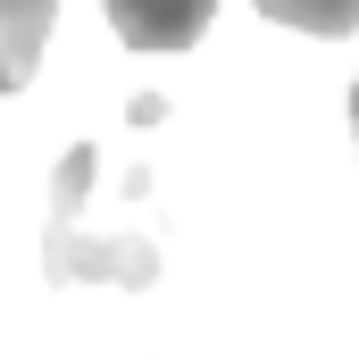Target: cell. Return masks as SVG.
<instances>
[{
	"label": "cell",
	"instance_id": "obj_1",
	"mask_svg": "<svg viewBox=\"0 0 359 359\" xmlns=\"http://www.w3.org/2000/svg\"><path fill=\"white\" fill-rule=\"evenodd\" d=\"M92 168L100 151L76 142L50 176V217H42V268L59 284H84V276H117V284H151L159 276V251L142 234H92Z\"/></svg>",
	"mask_w": 359,
	"mask_h": 359
},
{
	"label": "cell",
	"instance_id": "obj_2",
	"mask_svg": "<svg viewBox=\"0 0 359 359\" xmlns=\"http://www.w3.org/2000/svg\"><path fill=\"white\" fill-rule=\"evenodd\" d=\"M126 50H192L217 17V0H100Z\"/></svg>",
	"mask_w": 359,
	"mask_h": 359
},
{
	"label": "cell",
	"instance_id": "obj_3",
	"mask_svg": "<svg viewBox=\"0 0 359 359\" xmlns=\"http://www.w3.org/2000/svg\"><path fill=\"white\" fill-rule=\"evenodd\" d=\"M50 17H59V0H0V92L34 84L42 42H50Z\"/></svg>",
	"mask_w": 359,
	"mask_h": 359
},
{
	"label": "cell",
	"instance_id": "obj_4",
	"mask_svg": "<svg viewBox=\"0 0 359 359\" xmlns=\"http://www.w3.org/2000/svg\"><path fill=\"white\" fill-rule=\"evenodd\" d=\"M259 17H276V25H292V34H351L359 25V0H259Z\"/></svg>",
	"mask_w": 359,
	"mask_h": 359
},
{
	"label": "cell",
	"instance_id": "obj_5",
	"mask_svg": "<svg viewBox=\"0 0 359 359\" xmlns=\"http://www.w3.org/2000/svg\"><path fill=\"white\" fill-rule=\"evenodd\" d=\"M351 134H359V84H351Z\"/></svg>",
	"mask_w": 359,
	"mask_h": 359
}]
</instances>
